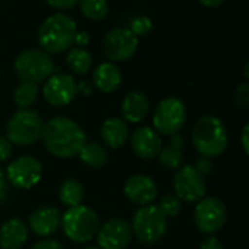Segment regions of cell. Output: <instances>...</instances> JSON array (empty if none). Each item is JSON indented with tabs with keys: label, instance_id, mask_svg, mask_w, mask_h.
Segmentation results:
<instances>
[{
	"label": "cell",
	"instance_id": "cell-1",
	"mask_svg": "<svg viewBox=\"0 0 249 249\" xmlns=\"http://www.w3.org/2000/svg\"><path fill=\"white\" fill-rule=\"evenodd\" d=\"M41 140L46 150L54 157L71 159L78 156L87 144V134L73 119L54 116L44 123Z\"/></svg>",
	"mask_w": 249,
	"mask_h": 249
},
{
	"label": "cell",
	"instance_id": "cell-2",
	"mask_svg": "<svg viewBox=\"0 0 249 249\" xmlns=\"http://www.w3.org/2000/svg\"><path fill=\"white\" fill-rule=\"evenodd\" d=\"M229 137L224 123L215 116H202L192 129V144L201 157L221 156L227 148Z\"/></svg>",
	"mask_w": 249,
	"mask_h": 249
},
{
	"label": "cell",
	"instance_id": "cell-3",
	"mask_svg": "<svg viewBox=\"0 0 249 249\" xmlns=\"http://www.w3.org/2000/svg\"><path fill=\"white\" fill-rule=\"evenodd\" d=\"M76 34L75 21L66 14H53L44 19L38 30V43L46 53H62L72 47Z\"/></svg>",
	"mask_w": 249,
	"mask_h": 249
},
{
	"label": "cell",
	"instance_id": "cell-4",
	"mask_svg": "<svg viewBox=\"0 0 249 249\" xmlns=\"http://www.w3.org/2000/svg\"><path fill=\"white\" fill-rule=\"evenodd\" d=\"M60 226L68 239L76 243H85L97 236L100 218L92 208L81 204L71 207L63 213Z\"/></svg>",
	"mask_w": 249,
	"mask_h": 249
},
{
	"label": "cell",
	"instance_id": "cell-5",
	"mask_svg": "<svg viewBox=\"0 0 249 249\" xmlns=\"http://www.w3.org/2000/svg\"><path fill=\"white\" fill-rule=\"evenodd\" d=\"M44 122L31 108H19L6 122V138L12 145L28 147L36 144L43 134Z\"/></svg>",
	"mask_w": 249,
	"mask_h": 249
},
{
	"label": "cell",
	"instance_id": "cell-6",
	"mask_svg": "<svg viewBox=\"0 0 249 249\" xmlns=\"http://www.w3.org/2000/svg\"><path fill=\"white\" fill-rule=\"evenodd\" d=\"M132 233L134 236L145 245L157 243L167 231V218L159 210L157 205L140 207L132 217Z\"/></svg>",
	"mask_w": 249,
	"mask_h": 249
},
{
	"label": "cell",
	"instance_id": "cell-7",
	"mask_svg": "<svg viewBox=\"0 0 249 249\" xmlns=\"http://www.w3.org/2000/svg\"><path fill=\"white\" fill-rule=\"evenodd\" d=\"M17 75L21 78V81L40 84L43 81H47L54 71V63L49 53L38 49H28L24 50L14 63Z\"/></svg>",
	"mask_w": 249,
	"mask_h": 249
},
{
	"label": "cell",
	"instance_id": "cell-8",
	"mask_svg": "<svg viewBox=\"0 0 249 249\" xmlns=\"http://www.w3.org/2000/svg\"><path fill=\"white\" fill-rule=\"evenodd\" d=\"M186 122V107L178 97H167L161 100L153 114L154 131L160 135L173 137L179 134Z\"/></svg>",
	"mask_w": 249,
	"mask_h": 249
},
{
	"label": "cell",
	"instance_id": "cell-9",
	"mask_svg": "<svg viewBox=\"0 0 249 249\" xmlns=\"http://www.w3.org/2000/svg\"><path fill=\"white\" fill-rule=\"evenodd\" d=\"M227 220V210L221 199L215 196H204L196 202L194 211V221L199 231L214 234L223 229Z\"/></svg>",
	"mask_w": 249,
	"mask_h": 249
},
{
	"label": "cell",
	"instance_id": "cell-10",
	"mask_svg": "<svg viewBox=\"0 0 249 249\" xmlns=\"http://www.w3.org/2000/svg\"><path fill=\"white\" fill-rule=\"evenodd\" d=\"M101 49L111 62H124L137 53L138 37L129 28H114L104 36Z\"/></svg>",
	"mask_w": 249,
	"mask_h": 249
},
{
	"label": "cell",
	"instance_id": "cell-11",
	"mask_svg": "<svg viewBox=\"0 0 249 249\" xmlns=\"http://www.w3.org/2000/svg\"><path fill=\"white\" fill-rule=\"evenodd\" d=\"M6 179L18 189H31L43 178V166L40 160L33 156H21L9 163L6 169Z\"/></svg>",
	"mask_w": 249,
	"mask_h": 249
},
{
	"label": "cell",
	"instance_id": "cell-12",
	"mask_svg": "<svg viewBox=\"0 0 249 249\" xmlns=\"http://www.w3.org/2000/svg\"><path fill=\"white\" fill-rule=\"evenodd\" d=\"M173 189L176 196L185 202H198L207 194V182L194 166L183 164L176 170L173 178Z\"/></svg>",
	"mask_w": 249,
	"mask_h": 249
},
{
	"label": "cell",
	"instance_id": "cell-13",
	"mask_svg": "<svg viewBox=\"0 0 249 249\" xmlns=\"http://www.w3.org/2000/svg\"><path fill=\"white\" fill-rule=\"evenodd\" d=\"M131 223L123 218H110L100 226L97 246L100 249H126L132 240Z\"/></svg>",
	"mask_w": 249,
	"mask_h": 249
},
{
	"label": "cell",
	"instance_id": "cell-14",
	"mask_svg": "<svg viewBox=\"0 0 249 249\" xmlns=\"http://www.w3.org/2000/svg\"><path fill=\"white\" fill-rule=\"evenodd\" d=\"M78 94V82L72 75L53 73L43 87L44 100L53 107H63L73 101Z\"/></svg>",
	"mask_w": 249,
	"mask_h": 249
},
{
	"label": "cell",
	"instance_id": "cell-15",
	"mask_svg": "<svg viewBox=\"0 0 249 249\" xmlns=\"http://www.w3.org/2000/svg\"><path fill=\"white\" fill-rule=\"evenodd\" d=\"M123 192L129 201L140 207L150 205L157 196V185L147 175H134L123 186Z\"/></svg>",
	"mask_w": 249,
	"mask_h": 249
},
{
	"label": "cell",
	"instance_id": "cell-16",
	"mask_svg": "<svg viewBox=\"0 0 249 249\" xmlns=\"http://www.w3.org/2000/svg\"><path fill=\"white\" fill-rule=\"evenodd\" d=\"M132 151L144 160L154 159L160 154L163 148V142L160 135L150 126L138 128L131 137Z\"/></svg>",
	"mask_w": 249,
	"mask_h": 249
},
{
	"label": "cell",
	"instance_id": "cell-17",
	"mask_svg": "<svg viewBox=\"0 0 249 249\" xmlns=\"http://www.w3.org/2000/svg\"><path fill=\"white\" fill-rule=\"evenodd\" d=\"M62 215L59 208L44 205L34 210L30 215V227L37 236H50L60 227Z\"/></svg>",
	"mask_w": 249,
	"mask_h": 249
},
{
	"label": "cell",
	"instance_id": "cell-18",
	"mask_svg": "<svg viewBox=\"0 0 249 249\" xmlns=\"http://www.w3.org/2000/svg\"><path fill=\"white\" fill-rule=\"evenodd\" d=\"M28 239V227L21 218H9L0 227V248L21 249Z\"/></svg>",
	"mask_w": 249,
	"mask_h": 249
},
{
	"label": "cell",
	"instance_id": "cell-19",
	"mask_svg": "<svg viewBox=\"0 0 249 249\" xmlns=\"http://www.w3.org/2000/svg\"><path fill=\"white\" fill-rule=\"evenodd\" d=\"M122 117L124 122L140 123L142 122L150 110V100L144 92L132 91L126 94V97L122 101Z\"/></svg>",
	"mask_w": 249,
	"mask_h": 249
},
{
	"label": "cell",
	"instance_id": "cell-20",
	"mask_svg": "<svg viewBox=\"0 0 249 249\" xmlns=\"http://www.w3.org/2000/svg\"><path fill=\"white\" fill-rule=\"evenodd\" d=\"M101 138L110 148H120L129 140L128 123L119 117L107 119L101 126Z\"/></svg>",
	"mask_w": 249,
	"mask_h": 249
},
{
	"label": "cell",
	"instance_id": "cell-21",
	"mask_svg": "<svg viewBox=\"0 0 249 249\" xmlns=\"http://www.w3.org/2000/svg\"><path fill=\"white\" fill-rule=\"evenodd\" d=\"M92 82L98 91H101L104 94H110L119 88V85L122 82V73L114 63L104 62L95 68V71L92 73Z\"/></svg>",
	"mask_w": 249,
	"mask_h": 249
},
{
	"label": "cell",
	"instance_id": "cell-22",
	"mask_svg": "<svg viewBox=\"0 0 249 249\" xmlns=\"http://www.w3.org/2000/svg\"><path fill=\"white\" fill-rule=\"evenodd\" d=\"M183 147H185V140L179 134L173 135L169 145L163 147L159 159L160 163L170 170H178L183 166L185 157H183Z\"/></svg>",
	"mask_w": 249,
	"mask_h": 249
},
{
	"label": "cell",
	"instance_id": "cell-23",
	"mask_svg": "<svg viewBox=\"0 0 249 249\" xmlns=\"http://www.w3.org/2000/svg\"><path fill=\"white\" fill-rule=\"evenodd\" d=\"M84 195H85V191H84L82 183L79 180L73 179V178H69V179L63 180L60 188H59V198L69 208L81 205L82 199H84Z\"/></svg>",
	"mask_w": 249,
	"mask_h": 249
},
{
	"label": "cell",
	"instance_id": "cell-24",
	"mask_svg": "<svg viewBox=\"0 0 249 249\" xmlns=\"http://www.w3.org/2000/svg\"><path fill=\"white\" fill-rule=\"evenodd\" d=\"M78 157L81 159V161L84 164H87L88 167H92V169L103 167L108 160L106 148L98 142H87L82 147V150L79 151Z\"/></svg>",
	"mask_w": 249,
	"mask_h": 249
},
{
	"label": "cell",
	"instance_id": "cell-25",
	"mask_svg": "<svg viewBox=\"0 0 249 249\" xmlns=\"http://www.w3.org/2000/svg\"><path fill=\"white\" fill-rule=\"evenodd\" d=\"M66 63L73 73L84 75L92 66V56L88 50H85L82 47H73L69 50V53L66 56Z\"/></svg>",
	"mask_w": 249,
	"mask_h": 249
},
{
	"label": "cell",
	"instance_id": "cell-26",
	"mask_svg": "<svg viewBox=\"0 0 249 249\" xmlns=\"http://www.w3.org/2000/svg\"><path fill=\"white\" fill-rule=\"evenodd\" d=\"M38 98V85L21 81L14 91V103L19 108H30Z\"/></svg>",
	"mask_w": 249,
	"mask_h": 249
},
{
	"label": "cell",
	"instance_id": "cell-27",
	"mask_svg": "<svg viewBox=\"0 0 249 249\" xmlns=\"http://www.w3.org/2000/svg\"><path fill=\"white\" fill-rule=\"evenodd\" d=\"M78 3L82 15L92 21L103 19L108 12L107 0H79Z\"/></svg>",
	"mask_w": 249,
	"mask_h": 249
},
{
	"label": "cell",
	"instance_id": "cell-28",
	"mask_svg": "<svg viewBox=\"0 0 249 249\" xmlns=\"http://www.w3.org/2000/svg\"><path fill=\"white\" fill-rule=\"evenodd\" d=\"M159 210L163 213L166 218L169 217H176L180 213L182 208V201L176 195H164L160 202H159Z\"/></svg>",
	"mask_w": 249,
	"mask_h": 249
},
{
	"label": "cell",
	"instance_id": "cell-29",
	"mask_svg": "<svg viewBox=\"0 0 249 249\" xmlns=\"http://www.w3.org/2000/svg\"><path fill=\"white\" fill-rule=\"evenodd\" d=\"M153 28V22L148 17L145 15H140V17H135L132 21H131V33L135 36V37H144L147 36Z\"/></svg>",
	"mask_w": 249,
	"mask_h": 249
},
{
	"label": "cell",
	"instance_id": "cell-30",
	"mask_svg": "<svg viewBox=\"0 0 249 249\" xmlns=\"http://www.w3.org/2000/svg\"><path fill=\"white\" fill-rule=\"evenodd\" d=\"M231 103L237 108L249 107V82H242L236 87V89L231 95Z\"/></svg>",
	"mask_w": 249,
	"mask_h": 249
},
{
	"label": "cell",
	"instance_id": "cell-31",
	"mask_svg": "<svg viewBox=\"0 0 249 249\" xmlns=\"http://www.w3.org/2000/svg\"><path fill=\"white\" fill-rule=\"evenodd\" d=\"M194 167H195V170L201 175V176H207V175H210L211 173V170H213V163H211V159H207V157H199L196 161H195V164H194Z\"/></svg>",
	"mask_w": 249,
	"mask_h": 249
},
{
	"label": "cell",
	"instance_id": "cell-32",
	"mask_svg": "<svg viewBox=\"0 0 249 249\" xmlns=\"http://www.w3.org/2000/svg\"><path fill=\"white\" fill-rule=\"evenodd\" d=\"M31 249H65V248L56 239H43V240L34 243Z\"/></svg>",
	"mask_w": 249,
	"mask_h": 249
},
{
	"label": "cell",
	"instance_id": "cell-33",
	"mask_svg": "<svg viewBox=\"0 0 249 249\" xmlns=\"http://www.w3.org/2000/svg\"><path fill=\"white\" fill-rule=\"evenodd\" d=\"M12 154V144L6 137H0V163L6 161Z\"/></svg>",
	"mask_w": 249,
	"mask_h": 249
},
{
	"label": "cell",
	"instance_id": "cell-34",
	"mask_svg": "<svg viewBox=\"0 0 249 249\" xmlns=\"http://www.w3.org/2000/svg\"><path fill=\"white\" fill-rule=\"evenodd\" d=\"M8 194H9V182L6 179L5 172L0 169V205H2L6 201Z\"/></svg>",
	"mask_w": 249,
	"mask_h": 249
},
{
	"label": "cell",
	"instance_id": "cell-35",
	"mask_svg": "<svg viewBox=\"0 0 249 249\" xmlns=\"http://www.w3.org/2000/svg\"><path fill=\"white\" fill-rule=\"evenodd\" d=\"M199 249H224V248H223V243L215 236H207L202 240Z\"/></svg>",
	"mask_w": 249,
	"mask_h": 249
},
{
	"label": "cell",
	"instance_id": "cell-36",
	"mask_svg": "<svg viewBox=\"0 0 249 249\" xmlns=\"http://www.w3.org/2000/svg\"><path fill=\"white\" fill-rule=\"evenodd\" d=\"M46 2L54 9H69L76 5L79 0H46Z\"/></svg>",
	"mask_w": 249,
	"mask_h": 249
},
{
	"label": "cell",
	"instance_id": "cell-37",
	"mask_svg": "<svg viewBox=\"0 0 249 249\" xmlns=\"http://www.w3.org/2000/svg\"><path fill=\"white\" fill-rule=\"evenodd\" d=\"M240 145L245 151V154L249 157V122L243 126L242 134H240Z\"/></svg>",
	"mask_w": 249,
	"mask_h": 249
},
{
	"label": "cell",
	"instance_id": "cell-38",
	"mask_svg": "<svg viewBox=\"0 0 249 249\" xmlns=\"http://www.w3.org/2000/svg\"><path fill=\"white\" fill-rule=\"evenodd\" d=\"M73 43H76L78 44V47H85V46H88L89 44V34L88 33H85V31H76V34H75V40H73Z\"/></svg>",
	"mask_w": 249,
	"mask_h": 249
},
{
	"label": "cell",
	"instance_id": "cell-39",
	"mask_svg": "<svg viewBox=\"0 0 249 249\" xmlns=\"http://www.w3.org/2000/svg\"><path fill=\"white\" fill-rule=\"evenodd\" d=\"M92 89H94V87L88 81H82L78 84V92H81L82 95H91Z\"/></svg>",
	"mask_w": 249,
	"mask_h": 249
},
{
	"label": "cell",
	"instance_id": "cell-40",
	"mask_svg": "<svg viewBox=\"0 0 249 249\" xmlns=\"http://www.w3.org/2000/svg\"><path fill=\"white\" fill-rule=\"evenodd\" d=\"M198 2L201 5L207 6V8H217V6H220L224 2V0H198Z\"/></svg>",
	"mask_w": 249,
	"mask_h": 249
},
{
	"label": "cell",
	"instance_id": "cell-41",
	"mask_svg": "<svg viewBox=\"0 0 249 249\" xmlns=\"http://www.w3.org/2000/svg\"><path fill=\"white\" fill-rule=\"evenodd\" d=\"M242 73H243V76H245L246 79H249V60L243 65V68H242Z\"/></svg>",
	"mask_w": 249,
	"mask_h": 249
},
{
	"label": "cell",
	"instance_id": "cell-42",
	"mask_svg": "<svg viewBox=\"0 0 249 249\" xmlns=\"http://www.w3.org/2000/svg\"><path fill=\"white\" fill-rule=\"evenodd\" d=\"M84 249H100V248L97 245H89V246H85Z\"/></svg>",
	"mask_w": 249,
	"mask_h": 249
}]
</instances>
